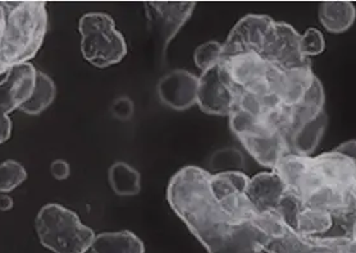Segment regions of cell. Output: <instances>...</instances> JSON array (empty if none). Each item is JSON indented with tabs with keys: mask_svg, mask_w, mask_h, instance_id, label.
Segmentation results:
<instances>
[{
	"mask_svg": "<svg viewBox=\"0 0 356 253\" xmlns=\"http://www.w3.org/2000/svg\"><path fill=\"white\" fill-rule=\"evenodd\" d=\"M324 104H325V94H324L323 85H322V82L318 80V77H316L310 90L305 95V98H302L296 107H292V109H293V127H292V130L299 124L316 119L318 115H321L323 112H325Z\"/></svg>",
	"mask_w": 356,
	"mask_h": 253,
	"instance_id": "22",
	"label": "cell"
},
{
	"mask_svg": "<svg viewBox=\"0 0 356 253\" xmlns=\"http://www.w3.org/2000/svg\"><path fill=\"white\" fill-rule=\"evenodd\" d=\"M211 173L195 165L170 178L167 201L208 253H260L267 238L254 224H236L211 191Z\"/></svg>",
	"mask_w": 356,
	"mask_h": 253,
	"instance_id": "1",
	"label": "cell"
},
{
	"mask_svg": "<svg viewBox=\"0 0 356 253\" xmlns=\"http://www.w3.org/2000/svg\"><path fill=\"white\" fill-rule=\"evenodd\" d=\"M300 39L301 35L292 26L284 22H275V31L261 57L280 71L312 66L310 60L301 51Z\"/></svg>",
	"mask_w": 356,
	"mask_h": 253,
	"instance_id": "10",
	"label": "cell"
},
{
	"mask_svg": "<svg viewBox=\"0 0 356 253\" xmlns=\"http://www.w3.org/2000/svg\"><path fill=\"white\" fill-rule=\"evenodd\" d=\"M223 44L219 41L209 40L199 45L194 51V62L202 72L208 71L211 67L217 66L222 62Z\"/></svg>",
	"mask_w": 356,
	"mask_h": 253,
	"instance_id": "28",
	"label": "cell"
},
{
	"mask_svg": "<svg viewBox=\"0 0 356 253\" xmlns=\"http://www.w3.org/2000/svg\"><path fill=\"white\" fill-rule=\"evenodd\" d=\"M27 180V171L17 160H6L0 164V195L9 193Z\"/></svg>",
	"mask_w": 356,
	"mask_h": 253,
	"instance_id": "27",
	"label": "cell"
},
{
	"mask_svg": "<svg viewBox=\"0 0 356 253\" xmlns=\"http://www.w3.org/2000/svg\"><path fill=\"white\" fill-rule=\"evenodd\" d=\"M12 130H13V123L10 119V115L0 109V145L6 143L10 139Z\"/></svg>",
	"mask_w": 356,
	"mask_h": 253,
	"instance_id": "33",
	"label": "cell"
},
{
	"mask_svg": "<svg viewBox=\"0 0 356 253\" xmlns=\"http://www.w3.org/2000/svg\"><path fill=\"white\" fill-rule=\"evenodd\" d=\"M248 128L236 137L260 165L273 171L281 157L291 154L286 136L270 130L261 119L251 123Z\"/></svg>",
	"mask_w": 356,
	"mask_h": 253,
	"instance_id": "9",
	"label": "cell"
},
{
	"mask_svg": "<svg viewBox=\"0 0 356 253\" xmlns=\"http://www.w3.org/2000/svg\"><path fill=\"white\" fill-rule=\"evenodd\" d=\"M35 229L41 245L53 253H86L97 237L77 213L59 204L41 207Z\"/></svg>",
	"mask_w": 356,
	"mask_h": 253,
	"instance_id": "3",
	"label": "cell"
},
{
	"mask_svg": "<svg viewBox=\"0 0 356 253\" xmlns=\"http://www.w3.org/2000/svg\"><path fill=\"white\" fill-rule=\"evenodd\" d=\"M316 74L312 66L300 67L290 71L277 69L273 80V94L287 107H296L310 90Z\"/></svg>",
	"mask_w": 356,
	"mask_h": 253,
	"instance_id": "15",
	"label": "cell"
},
{
	"mask_svg": "<svg viewBox=\"0 0 356 253\" xmlns=\"http://www.w3.org/2000/svg\"><path fill=\"white\" fill-rule=\"evenodd\" d=\"M48 28L47 1L0 0V74L36 57Z\"/></svg>",
	"mask_w": 356,
	"mask_h": 253,
	"instance_id": "2",
	"label": "cell"
},
{
	"mask_svg": "<svg viewBox=\"0 0 356 253\" xmlns=\"http://www.w3.org/2000/svg\"><path fill=\"white\" fill-rule=\"evenodd\" d=\"M90 250L92 253H145V245L135 233L121 230L97 234Z\"/></svg>",
	"mask_w": 356,
	"mask_h": 253,
	"instance_id": "19",
	"label": "cell"
},
{
	"mask_svg": "<svg viewBox=\"0 0 356 253\" xmlns=\"http://www.w3.org/2000/svg\"><path fill=\"white\" fill-rule=\"evenodd\" d=\"M300 46H301L302 54L308 59L309 57H316V55L322 54L325 49L323 33L316 28L310 27L304 35H301Z\"/></svg>",
	"mask_w": 356,
	"mask_h": 253,
	"instance_id": "30",
	"label": "cell"
},
{
	"mask_svg": "<svg viewBox=\"0 0 356 253\" xmlns=\"http://www.w3.org/2000/svg\"><path fill=\"white\" fill-rule=\"evenodd\" d=\"M332 213L310 207H302L295 221L293 230L304 237H316L327 233L332 228Z\"/></svg>",
	"mask_w": 356,
	"mask_h": 253,
	"instance_id": "24",
	"label": "cell"
},
{
	"mask_svg": "<svg viewBox=\"0 0 356 253\" xmlns=\"http://www.w3.org/2000/svg\"><path fill=\"white\" fill-rule=\"evenodd\" d=\"M301 202H302V207L322 210L332 215L354 209L350 198L343 192L327 184H323L322 187L312 192Z\"/></svg>",
	"mask_w": 356,
	"mask_h": 253,
	"instance_id": "20",
	"label": "cell"
},
{
	"mask_svg": "<svg viewBox=\"0 0 356 253\" xmlns=\"http://www.w3.org/2000/svg\"><path fill=\"white\" fill-rule=\"evenodd\" d=\"M252 224L267 238V241L284 237L292 229L275 210L258 213Z\"/></svg>",
	"mask_w": 356,
	"mask_h": 253,
	"instance_id": "26",
	"label": "cell"
},
{
	"mask_svg": "<svg viewBox=\"0 0 356 253\" xmlns=\"http://www.w3.org/2000/svg\"><path fill=\"white\" fill-rule=\"evenodd\" d=\"M211 165L216 173L240 171L243 166V156L237 148L227 147L213 154Z\"/></svg>",
	"mask_w": 356,
	"mask_h": 253,
	"instance_id": "29",
	"label": "cell"
},
{
	"mask_svg": "<svg viewBox=\"0 0 356 253\" xmlns=\"http://www.w3.org/2000/svg\"><path fill=\"white\" fill-rule=\"evenodd\" d=\"M275 21L266 15L243 17L228 33L222 50V60L243 54H259L275 31Z\"/></svg>",
	"mask_w": 356,
	"mask_h": 253,
	"instance_id": "7",
	"label": "cell"
},
{
	"mask_svg": "<svg viewBox=\"0 0 356 253\" xmlns=\"http://www.w3.org/2000/svg\"><path fill=\"white\" fill-rule=\"evenodd\" d=\"M13 206H15V201L12 197L7 193L0 195V211H9L13 209Z\"/></svg>",
	"mask_w": 356,
	"mask_h": 253,
	"instance_id": "35",
	"label": "cell"
},
{
	"mask_svg": "<svg viewBox=\"0 0 356 253\" xmlns=\"http://www.w3.org/2000/svg\"><path fill=\"white\" fill-rule=\"evenodd\" d=\"M81 54L91 66L108 68L121 63L127 55V42L115 21L106 13H86L79 21Z\"/></svg>",
	"mask_w": 356,
	"mask_h": 253,
	"instance_id": "4",
	"label": "cell"
},
{
	"mask_svg": "<svg viewBox=\"0 0 356 253\" xmlns=\"http://www.w3.org/2000/svg\"><path fill=\"white\" fill-rule=\"evenodd\" d=\"M199 77L186 69H175L164 74L156 85L161 103L176 112H185L197 104Z\"/></svg>",
	"mask_w": 356,
	"mask_h": 253,
	"instance_id": "13",
	"label": "cell"
},
{
	"mask_svg": "<svg viewBox=\"0 0 356 253\" xmlns=\"http://www.w3.org/2000/svg\"><path fill=\"white\" fill-rule=\"evenodd\" d=\"M238 92L220 62L199 77L197 105L205 114L229 116L235 109Z\"/></svg>",
	"mask_w": 356,
	"mask_h": 253,
	"instance_id": "8",
	"label": "cell"
},
{
	"mask_svg": "<svg viewBox=\"0 0 356 253\" xmlns=\"http://www.w3.org/2000/svg\"><path fill=\"white\" fill-rule=\"evenodd\" d=\"M134 103L132 100L126 96H122L117 100H114L113 105H112V114L120 119V121H129L131 116L134 115Z\"/></svg>",
	"mask_w": 356,
	"mask_h": 253,
	"instance_id": "31",
	"label": "cell"
},
{
	"mask_svg": "<svg viewBox=\"0 0 356 253\" xmlns=\"http://www.w3.org/2000/svg\"><path fill=\"white\" fill-rule=\"evenodd\" d=\"M56 96H57L56 82L53 81L50 76L39 71L33 96L19 107V112L27 115L41 114L54 103Z\"/></svg>",
	"mask_w": 356,
	"mask_h": 253,
	"instance_id": "23",
	"label": "cell"
},
{
	"mask_svg": "<svg viewBox=\"0 0 356 253\" xmlns=\"http://www.w3.org/2000/svg\"><path fill=\"white\" fill-rule=\"evenodd\" d=\"M318 17L328 33H346L355 22V6L351 1H324L319 6Z\"/></svg>",
	"mask_w": 356,
	"mask_h": 253,
	"instance_id": "18",
	"label": "cell"
},
{
	"mask_svg": "<svg viewBox=\"0 0 356 253\" xmlns=\"http://www.w3.org/2000/svg\"><path fill=\"white\" fill-rule=\"evenodd\" d=\"M336 151H339L341 154H343V155L348 156L354 164L356 165V141L355 139H353V141H346V142H343V143H341L340 146L336 147L334 148Z\"/></svg>",
	"mask_w": 356,
	"mask_h": 253,
	"instance_id": "34",
	"label": "cell"
},
{
	"mask_svg": "<svg viewBox=\"0 0 356 253\" xmlns=\"http://www.w3.org/2000/svg\"><path fill=\"white\" fill-rule=\"evenodd\" d=\"M195 1H146L145 15L155 46L165 57L170 41L194 13Z\"/></svg>",
	"mask_w": 356,
	"mask_h": 253,
	"instance_id": "6",
	"label": "cell"
},
{
	"mask_svg": "<svg viewBox=\"0 0 356 253\" xmlns=\"http://www.w3.org/2000/svg\"><path fill=\"white\" fill-rule=\"evenodd\" d=\"M287 187L281 177L273 172L258 173L250 178L248 196L259 213L277 210L278 204L287 193Z\"/></svg>",
	"mask_w": 356,
	"mask_h": 253,
	"instance_id": "16",
	"label": "cell"
},
{
	"mask_svg": "<svg viewBox=\"0 0 356 253\" xmlns=\"http://www.w3.org/2000/svg\"><path fill=\"white\" fill-rule=\"evenodd\" d=\"M231 82L240 92L257 96L273 94V80L277 68L270 66L259 54H243L222 60Z\"/></svg>",
	"mask_w": 356,
	"mask_h": 253,
	"instance_id": "5",
	"label": "cell"
},
{
	"mask_svg": "<svg viewBox=\"0 0 356 253\" xmlns=\"http://www.w3.org/2000/svg\"><path fill=\"white\" fill-rule=\"evenodd\" d=\"M350 237L356 241V220L354 221V224H353V230H351V236H350Z\"/></svg>",
	"mask_w": 356,
	"mask_h": 253,
	"instance_id": "36",
	"label": "cell"
},
{
	"mask_svg": "<svg viewBox=\"0 0 356 253\" xmlns=\"http://www.w3.org/2000/svg\"><path fill=\"white\" fill-rule=\"evenodd\" d=\"M273 172L284 180L289 192L296 195L301 201L324 184L312 156L287 154L280 159Z\"/></svg>",
	"mask_w": 356,
	"mask_h": 253,
	"instance_id": "11",
	"label": "cell"
},
{
	"mask_svg": "<svg viewBox=\"0 0 356 253\" xmlns=\"http://www.w3.org/2000/svg\"><path fill=\"white\" fill-rule=\"evenodd\" d=\"M250 178L241 171L232 172L213 173L211 175V191L213 196L217 200L222 197L237 193V192H248Z\"/></svg>",
	"mask_w": 356,
	"mask_h": 253,
	"instance_id": "25",
	"label": "cell"
},
{
	"mask_svg": "<svg viewBox=\"0 0 356 253\" xmlns=\"http://www.w3.org/2000/svg\"><path fill=\"white\" fill-rule=\"evenodd\" d=\"M328 124V116L323 112L316 119L296 125L289 134L287 141L291 154L310 156L316 150Z\"/></svg>",
	"mask_w": 356,
	"mask_h": 253,
	"instance_id": "17",
	"label": "cell"
},
{
	"mask_svg": "<svg viewBox=\"0 0 356 253\" xmlns=\"http://www.w3.org/2000/svg\"><path fill=\"white\" fill-rule=\"evenodd\" d=\"M108 182L117 196H138L141 191L140 173L138 169L124 162H117L109 168Z\"/></svg>",
	"mask_w": 356,
	"mask_h": 253,
	"instance_id": "21",
	"label": "cell"
},
{
	"mask_svg": "<svg viewBox=\"0 0 356 253\" xmlns=\"http://www.w3.org/2000/svg\"><path fill=\"white\" fill-rule=\"evenodd\" d=\"M39 71L31 62L15 67L0 81V109L13 113L33 96Z\"/></svg>",
	"mask_w": 356,
	"mask_h": 253,
	"instance_id": "14",
	"label": "cell"
},
{
	"mask_svg": "<svg viewBox=\"0 0 356 253\" xmlns=\"http://www.w3.org/2000/svg\"><path fill=\"white\" fill-rule=\"evenodd\" d=\"M50 173L57 180H65L71 175V166L63 159H57L50 165Z\"/></svg>",
	"mask_w": 356,
	"mask_h": 253,
	"instance_id": "32",
	"label": "cell"
},
{
	"mask_svg": "<svg viewBox=\"0 0 356 253\" xmlns=\"http://www.w3.org/2000/svg\"><path fill=\"white\" fill-rule=\"evenodd\" d=\"M324 184L339 189L350 198L356 210V165L348 156L333 150L313 157Z\"/></svg>",
	"mask_w": 356,
	"mask_h": 253,
	"instance_id": "12",
	"label": "cell"
}]
</instances>
